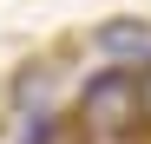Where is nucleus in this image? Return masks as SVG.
<instances>
[{
	"label": "nucleus",
	"mask_w": 151,
	"mask_h": 144,
	"mask_svg": "<svg viewBox=\"0 0 151 144\" xmlns=\"http://www.w3.org/2000/svg\"><path fill=\"white\" fill-rule=\"evenodd\" d=\"M72 125L86 131V144L138 138V72L132 66H99L72 98Z\"/></svg>",
	"instance_id": "1"
},
{
	"label": "nucleus",
	"mask_w": 151,
	"mask_h": 144,
	"mask_svg": "<svg viewBox=\"0 0 151 144\" xmlns=\"http://www.w3.org/2000/svg\"><path fill=\"white\" fill-rule=\"evenodd\" d=\"M92 46H99L112 66L145 59V53H151V20H138V13H112V20H99V26H92Z\"/></svg>",
	"instance_id": "2"
},
{
	"label": "nucleus",
	"mask_w": 151,
	"mask_h": 144,
	"mask_svg": "<svg viewBox=\"0 0 151 144\" xmlns=\"http://www.w3.org/2000/svg\"><path fill=\"white\" fill-rule=\"evenodd\" d=\"M138 125H145V131H151V66H145V72H138Z\"/></svg>",
	"instance_id": "3"
},
{
	"label": "nucleus",
	"mask_w": 151,
	"mask_h": 144,
	"mask_svg": "<svg viewBox=\"0 0 151 144\" xmlns=\"http://www.w3.org/2000/svg\"><path fill=\"white\" fill-rule=\"evenodd\" d=\"M59 144H86V138H72V125H66V138H59Z\"/></svg>",
	"instance_id": "4"
}]
</instances>
